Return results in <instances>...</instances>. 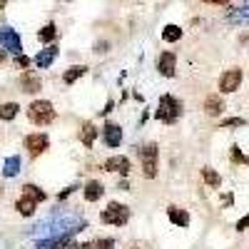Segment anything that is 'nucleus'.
<instances>
[{
	"mask_svg": "<svg viewBox=\"0 0 249 249\" xmlns=\"http://www.w3.org/2000/svg\"><path fill=\"white\" fill-rule=\"evenodd\" d=\"M179 115H182V102L177 97H172V95H162L155 117L160 122H164V124H175L179 120Z\"/></svg>",
	"mask_w": 249,
	"mask_h": 249,
	"instance_id": "nucleus-1",
	"label": "nucleus"
},
{
	"mask_svg": "<svg viewBox=\"0 0 249 249\" xmlns=\"http://www.w3.org/2000/svg\"><path fill=\"white\" fill-rule=\"evenodd\" d=\"M102 224H112V227H124L130 222V207L122 202H110L105 210L100 212Z\"/></svg>",
	"mask_w": 249,
	"mask_h": 249,
	"instance_id": "nucleus-2",
	"label": "nucleus"
},
{
	"mask_svg": "<svg viewBox=\"0 0 249 249\" xmlns=\"http://www.w3.org/2000/svg\"><path fill=\"white\" fill-rule=\"evenodd\" d=\"M28 117L33 124H40V127H45V124H50L55 120V107L53 102L48 100H35L33 105L28 107Z\"/></svg>",
	"mask_w": 249,
	"mask_h": 249,
	"instance_id": "nucleus-3",
	"label": "nucleus"
},
{
	"mask_svg": "<svg viewBox=\"0 0 249 249\" xmlns=\"http://www.w3.org/2000/svg\"><path fill=\"white\" fill-rule=\"evenodd\" d=\"M140 160H142V175L147 179L157 177V144H144L140 150Z\"/></svg>",
	"mask_w": 249,
	"mask_h": 249,
	"instance_id": "nucleus-4",
	"label": "nucleus"
},
{
	"mask_svg": "<svg viewBox=\"0 0 249 249\" xmlns=\"http://www.w3.org/2000/svg\"><path fill=\"white\" fill-rule=\"evenodd\" d=\"M242 85V70L239 68H232V70H224L222 77H219V90L224 95H230V92H237Z\"/></svg>",
	"mask_w": 249,
	"mask_h": 249,
	"instance_id": "nucleus-5",
	"label": "nucleus"
},
{
	"mask_svg": "<svg viewBox=\"0 0 249 249\" xmlns=\"http://www.w3.org/2000/svg\"><path fill=\"white\" fill-rule=\"evenodd\" d=\"M0 43H3V50H8V53H13V55H20V53H23L20 35H18L13 28H3V30H0Z\"/></svg>",
	"mask_w": 249,
	"mask_h": 249,
	"instance_id": "nucleus-6",
	"label": "nucleus"
},
{
	"mask_svg": "<svg viewBox=\"0 0 249 249\" xmlns=\"http://www.w3.org/2000/svg\"><path fill=\"white\" fill-rule=\"evenodd\" d=\"M25 147H28V152L33 157H37V155H43L50 147V140H48L45 132H35V135H28L25 137Z\"/></svg>",
	"mask_w": 249,
	"mask_h": 249,
	"instance_id": "nucleus-7",
	"label": "nucleus"
},
{
	"mask_svg": "<svg viewBox=\"0 0 249 249\" xmlns=\"http://www.w3.org/2000/svg\"><path fill=\"white\" fill-rule=\"evenodd\" d=\"M227 20L232 25H249V0H239L234 8H230Z\"/></svg>",
	"mask_w": 249,
	"mask_h": 249,
	"instance_id": "nucleus-8",
	"label": "nucleus"
},
{
	"mask_svg": "<svg viewBox=\"0 0 249 249\" xmlns=\"http://www.w3.org/2000/svg\"><path fill=\"white\" fill-rule=\"evenodd\" d=\"M175 68H177V55L172 50H164L157 60V70L162 77H172L175 75Z\"/></svg>",
	"mask_w": 249,
	"mask_h": 249,
	"instance_id": "nucleus-9",
	"label": "nucleus"
},
{
	"mask_svg": "<svg viewBox=\"0 0 249 249\" xmlns=\"http://www.w3.org/2000/svg\"><path fill=\"white\" fill-rule=\"evenodd\" d=\"M102 137H105L107 147H120V144H122V130H120V124L107 122L105 127H102Z\"/></svg>",
	"mask_w": 249,
	"mask_h": 249,
	"instance_id": "nucleus-10",
	"label": "nucleus"
},
{
	"mask_svg": "<svg viewBox=\"0 0 249 249\" xmlns=\"http://www.w3.org/2000/svg\"><path fill=\"white\" fill-rule=\"evenodd\" d=\"M105 170H107V172H117V175H127V172L132 170V164H130L127 157L115 155V157H110V160L105 162Z\"/></svg>",
	"mask_w": 249,
	"mask_h": 249,
	"instance_id": "nucleus-11",
	"label": "nucleus"
},
{
	"mask_svg": "<svg viewBox=\"0 0 249 249\" xmlns=\"http://www.w3.org/2000/svg\"><path fill=\"white\" fill-rule=\"evenodd\" d=\"M55 57H57V48H55V45H48L43 53L35 55V65H37V68H50L53 62H55Z\"/></svg>",
	"mask_w": 249,
	"mask_h": 249,
	"instance_id": "nucleus-12",
	"label": "nucleus"
},
{
	"mask_svg": "<svg viewBox=\"0 0 249 249\" xmlns=\"http://www.w3.org/2000/svg\"><path fill=\"white\" fill-rule=\"evenodd\" d=\"M167 217L177 227H190V212L182 210V207H167Z\"/></svg>",
	"mask_w": 249,
	"mask_h": 249,
	"instance_id": "nucleus-13",
	"label": "nucleus"
},
{
	"mask_svg": "<svg viewBox=\"0 0 249 249\" xmlns=\"http://www.w3.org/2000/svg\"><path fill=\"white\" fill-rule=\"evenodd\" d=\"M204 112L210 115V117H217V115H222L224 112V102H222V97L219 95H210L204 100Z\"/></svg>",
	"mask_w": 249,
	"mask_h": 249,
	"instance_id": "nucleus-14",
	"label": "nucleus"
},
{
	"mask_svg": "<svg viewBox=\"0 0 249 249\" xmlns=\"http://www.w3.org/2000/svg\"><path fill=\"white\" fill-rule=\"evenodd\" d=\"M102 195H105V187H102V182L90 179V182L85 184V199H88V202H97Z\"/></svg>",
	"mask_w": 249,
	"mask_h": 249,
	"instance_id": "nucleus-15",
	"label": "nucleus"
},
{
	"mask_svg": "<svg viewBox=\"0 0 249 249\" xmlns=\"http://www.w3.org/2000/svg\"><path fill=\"white\" fill-rule=\"evenodd\" d=\"M95 140H97V127H95V124H92V122L82 124V130H80V142L85 144V147H92Z\"/></svg>",
	"mask_w": 249,
	"mask_h": 249,
	"instance_id": "nucleus-16",
	"label": "nucleus"
},
{
	"mask_svg": "<svg viewBox=\"0 0 249 249\" xmlns=\"http://www.w3.org/2000/svg\"><path fill=\"white\" fill-rule=\"evenodd\" d=\"M35 207H37V202L30 199V197H25V195L15 202V210L23 214V217H33V214H35Z\"/></svg>",
	"mask_w": 249,
	"mask_h": 249,
	"instance_id": "nucleus-17",
	"label": "nucleus"
},
{
	"mask_svg": "<svg viewBox=\"0 0 249 249\" xmlns=\"http://www.w3.org/2000/svg\"><path fill=\"white\" fill-rule=\"evenodd\" d=\"M70 237H72V234L50 237V239H45V242H40V244H37V249H65V247H68V242H70Z\"/></svg>",
	"mask_w": 249,
	"mask_h": 249,
	"instance_id": "nucleus-18",
	"label": "nucleus"
},
{
	"mask_svg": "<svg viewBox=\"0 0 249 249\" xmlns=\"http://www.w3.org/2000/svg\"><path fill=\"white\" fill-rule=\"evenodd\" d=\"M20 85H23V92H37L40 90V77L33 72H25L20 77Z\"/></svg>",
	"mask_w": 249,
	"mask_h": 249,
	"instance_id": "nucleus-19",
	"label": "nucleus"
},
{
	"mask_svg": "<svg viewBox=\"0 0 249 249\" xmlns=\"http://www.w3.org/2000/svg\"><path fill=\"white\" fill-rule=\"evenodd\" d=\"M23 195H25V197H30V199H35L37 204L48 199V195H45L43 190H40L37 184H25V187H23Z\"/></svg>",
	"mask_w": 249,
	"mask_h": 249,
	"instance_id": "nucleus-20",
	"label": "nucleus"
},
{
	"mask_svg": "<svg viewBox=\"0 0 249 249\" xmlns=\"http://www.w3.org/2000/svg\"><path fill=\"white\" fill-rule=\"evenodd\" d=\"M18 112H20V107H18V102H5V105H0V120H15L18 117Z\"/></svg>",
	"mask_w": 249,
	"mask_h": 249,
	"instance_id": "nucleus-21",
	"label": "nucleus"
},
{
	"mask_svg": "<svg viewBox=\"0 0 249 249\" xmlns=\"http://www.w3.org/2000/svg\"><path fill=\"white\" fill-rule=\"evenodd\" d=\"M85 72H88V68H85V65H72L65 75H62V80H65L68 85H72V82H75V80H80Z\"/></svg>",
	"mask_w": 249,
	"mask_h": 249,
	"instance_id": "nucleus-22",
	"label": "nucleus"
},
{
	"mask_svg": "<svg viewBox=\"0 0 249 249\" xmlns=\"http://www.w3.org/2000/svg\"><path fill=\"white\" fill-rule=\"evenodd\" d=\"M179 37H182V28H179V25H164L162 40H167V43H177Z\"/></svg>",
	"mask_w": 249,
	"mask_h": 249,
	"instance_id": "nucleus-23",
	"label": "nucleus"
},
{
	"mask_svg": "<svg viewBox=\"0 0 249 249\" xmlns=\"http://www.w3.org/2000/svg\"><path fill=\"white\" fill-rule=\"evenodd\" d=\"M202 177H204V182L212 187V190H217V187L222 184V177L212 170V167H202Z\"/></svg>",
	"mask_w": 249,
	"mask_h": 249,
	"instance_id": "nucleus-24",
	"label": "nucleus"
},
{
	"mask_svg": "<svg viewBox=\"0 0 249 249\" xmlns=\"http://www.w3.org/2000/svg\"><path fill=\"white\" fill-rule=\"evenodd\" d=\"M55 35H57V28H55V23H48L43 30L37 33L40 43H53V40H55Z\"/></svg>",
	"mask_w": 249,
	"mask_h": 249,
	"instance_id": "nucleus-25",
	"label": "nucleus"
},
{
	"mask_svg": "<svg viewBox=\"0 0 249 249\" xmlns=\"http://www.w3.org/2000/svg\"><path fill=\"white\" fill-rule=\"evenodd\" d=\"M18 172H20V157H8V160H5L3 175H5V177H15Z\"/></svg>",
	"mask_w": 249,
	"mask_h": 249,
	"instance_id": "nucleus-26",
	"label": "nucleus"
},
{
	"mask_svg": "<svg viewBox=\"0 0 249 249\" xmlns=\"http://www.w3.org/2000/svg\"><path fill=\"white\" fill-rule=\"evenodd\" d=\"M92 249H115V239H110V237H100V239H95Z\"/></svg>",
	"mask_w": 249,
	"mask_h": 249,
	"instance_id": "nucleus-27",
	"label": "nucleus"
},
{
	"mask_svg": "<svg viewBox=\"0 0 249 249\" xmlns=\"http://www.w3.org/2000/svg\"><path fill=\"white\" fill-rule=\"evenodd\" d=\"M244 124H247V120H242V117H230V120L222 122V127H244Z\"/></svg>",
	"mask_w": 249,
	"mask_h": 249,
	"instance_id": "nucleus-28",
	"label": "nucleus"
},
{
	"mask_svg": "<svg viewBox=\"0 0 249 249\" xmlns=\"http://www.w3.org/2000/svg\"><path fill=\"white\" fill-rule=\"evenodd\" d=\"M15 62H18V68H30L33 65V60L25 57V55H15Z\"/></svg>",
	"mask_w": 249,
	"mask_h": 249,
	"instance_id": "nucleus-29",
	"label": "nucleus"
},
{
	"mask_svg": "<svg viewBox=\"0 0 249 249\" xmlns=\"http://www.w3.org/2000/svg\"><path fill=\"white\" fill-rule=\"evenodd\" d=\"M247 227H249V214H244V217H242V219L234 224V230H237V232H244Z\"/></svg>",
	"mask_w": 249,
	"mask_h": 249,
	"instance_id": "nucleus-30",
	"label": "nucleus"
},
{
	"mask_svg": "<svg viewBox=\"0 0 249 249\" xmlns=\"http://www.w3.org/2000/svg\"><path fill=\"white\" fill-rule=\"evenodd\" d=\"M232 160H234V162H247V157L242 155L239 147H232Z\"/></svg>",
	"mask_w": 249,
	"mask_h": 249,
	"instance_id": "nucleus-31",
	"label": "nucleus"
},
{
	"mask_svg": "<svg viewBox=\"0 0 249 249\" xmlns=\"http://www.w3.org/2000/svg\"><path fill=\"white\" fill-rule=\"evenodd\" d=\"M75 190H77V187H75V184H72V187H68V190H62V192H60V199H65V197H68L70 192H75Z\"/></svg>",
	"mask_w": 249,
	"mask_h": 249,
	"instance_id": "nucleus-32",
	"label": "nucleus"
},
{
	"mask_svg": "<svg viewBox=\"0 0 249 249\" xmlns=\"http://www.w3.org/2000/svg\"><path fill=\"white\" fill-rule=\"evenodd\" d=\"M204 3H210V5H227L230 0H204Z\"/></svg>",
	"mask_w": 249,
	"mask_h": 249,
	"instance_id": "nucleus-33",
	"label": "nucleus"
},
{
	"mask_svg": "<svg viewBox=\"0 0 249 249\" xmlns=\"http://www.w3.org/2000/svg\"><path fill=\"white\" fill-rule=\"evenodd\" d=\"M65 249H82V247H77V244H68Z\"/></svg>",
	"mask_w": 249,
	"mask_h": 249,
	"instance_id": "nucleus-34",
	"label": "nucleus"
},
{
	"mask_svg": "<svg viewBox=\"0 0 249 249\" xmlns=\"http://www.w3.org/2000/svg\"><path fill=\"white\" fill-rule=\"evenodd\" d=\"M5 60V53H0V62H3Z\"/></svg>",
	"mask_w": 249,
	"mask_h": 249,
	"instance_id": "nucleus-35",
	"label": "nucleus"
},
{
	"mask_svg": "<svg viewBox=\"0 0 249 249\" xmlns=\"http://www.w3.org/2000/svg\"><path fill=\"white\" fill-rule=\"evenodd\" d=\"M0 195H3V190H0Z\"/></svg>",
	"mask_w": 249,
	"mask_h": 249,
	"instance_id": "nucleus-36",
	"label": "nucleus"
}]
</instances>
